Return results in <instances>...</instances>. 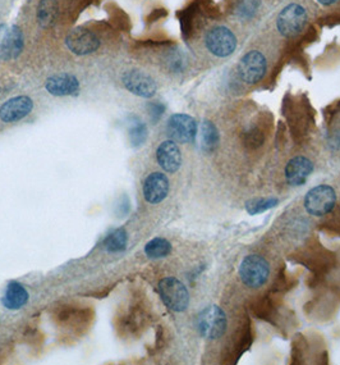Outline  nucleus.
Here are the masks:
<instances>
[{
  "label": "nucleus",
  "instance_id": "nucleus-1",
  "mask_svg": "<svg viewBox=\"0 0 340 365\" xmlns=\"http://www.w3.org/2000/svg\"><path fill=\"white\" fill-rule=\"evenodd\" d=\"M205 49L216 58L230 57L237 49L238 40L235 33L224 24L210 27L203 36Z\"/></svg>",
  "mask_w": 340,
  "mask_h": 365
},
{
  "label": "nucleus",
  "instance_id": "nucleus-2",
  "mask_svg": "<svg viewBox=\"0 0 340 365\" xmlns=\"http://www.w3.org/2000/svg\"><path fill=\"white\" fill-rule=\"evenodd\" d=\"M307 22V10L298 3H291L276 17V30L283 38L293 39L305 30Z\"/></svg>",
  "mask_w": 340,
  "mask_h": 365
},
{
  "label": "nucleus",
  "instance_id": "nucleus-3",
  "mask_svg": "<svg viewBox=\"0 0 340 365\" xmlns=\"http://www.w3.org/2000/svg\"><path fill=\"white\" fill-rule=\"evenodd\" d=\"M196 327L203 339L218 340L227 331V316L218 305H209L197 316Z\"/></svg>",
  "mask_w": 340,
  "mask_h": 365
},
{
  "label": "nucleus",
  "instance_id": "nucleus-4",
  "mask_svg": "<svg viewBox=\"0 0 340 365\" xmlns=\"http://www.w3.org/2000/svg\"><path fill=\"white\" fill-rule=\"evenodd\" d=\"M239 278L250 289H260L266 284L270 276V266L267 260L260 255H247L239 264Z\"/></svg>",
  "mask_w": 340,
  "mask_h": 365
},
{
  "label": "nucleus",
  "instance_id": "nucleus-5",
  "mask_svg": "<svg viewBox=\"0 0 340 365\" xmlns=\"http://www.w3.org/2000/svg\"><path fill=\"white\" fill-rule=\"evenodd\" d=\"M266 72V57L257 49L247 51L237 65L238 77L247 85H256L262 81Z\"/></svg>",
  "mask_w": 340,
  "mask_h": 365
},
{
  "label": "nucleus",
  "instance_id": "nucleus-6",
  "mask_svg": "<svg viewBox=\"0 0 340 365\" xmlns=\"http://www.w3.org/2000/svg\"><path fill=\"white\" fill-rule=\"evenodd\" d=\"M159 293L167 308L182 313L189 307V292L186 286L174 277L162 278L159 282Z\"/></svg>",
  "mask_w": 340,
  "mask_h": 365
},
{
  "label": "nucleus",
  "instance_id": "nucleus-7",
  "mask_svg": "<svg viewBox=\"0 0 340 365\" xmlns=\"http://www.w3.org/2000/svg\"><path fill=\"white\" fill-rule=\"evenodd\" d=\"M337 204V193L329 185H318L305 196V209L309 216L324 217L334 209Z\"/></svg>",
  "mask_w": 340,
  "mask_h": 365
},
{
  "label": "nucleus",
  "instance_id": "nucleus-8",
  "mask_svg": "<svg viewBox=\"0 0 340 365\" xmlns=\"http://www.w3.org/2000/svg\"><path fill=\"white\" fill-rule=\"evenodd\" d=\"M65 45L76 56H90L96 53L101 47V39L87 27H76L67 33Z\"/></svg>",
  "mask_w": 340,
  "mask_h": 365
},
{
  "label": "nucleus",
  "instance_id": "nucleus-9",
  "mask_svg": "<svg viewBox=\"0 0 340 365\" xmlns=\"http://www.w3.org/2000/svg\"><path fill=\"white\" fill-rule=\"evenodd\" d=\"M24 49V35L17 24H0V60H15L22 54Z\"/></svg>",
  "mask_w": 340,
  "mask_h": 365
},
{
  "label": "nucleus",
  "instance_id": "nucleus-10",
  "mask_svg": "<svg viewBox=\"0 0 340 365\" xmlns=\"http://www.w3.org/2000/svg\"><path fill=\"white\" fill-rule=\"evenodd\" d=\"M198 126L194 117L188 114H173L167 123V133L170 140L179 144H192L197 138Z\"/></svg>",
  "mask_w": 340,
  "mask_h": 365
},
{
  "label": "nucleus",
  "instance_id": "nucleus-11",
  "mask_svg": "<svg viewBox=\"0 0 340 365\" xmlns=\"http://www.w3.org/2000/svg\"><path fill=\"white\" fill-rule=\"evenodd\" d=\"M123 86L136 97L150 99L158 91V83L148 73L141 70H130L121 76Z\"/></svg>",
  "mask_w": 340,
  "mask_h": 365
},
{
  "label": "nucleus",
  "instance_id": "nucleus-12",
  "mask_svg": "<svg viewBox=\"0 0 340 365\" xmlns=\"http://www.w3.org/2000/svg\"><path fill=\"white\" fill-rule=\"evenodd\" d=\"M33 100L30 97L19 95L12 97L0 106V120L6 123L22 121L33 112Z\"/></svg>",
  "mask_w": 340,
  "mask_h": 365
},
{
  "label": "nucleus",
  "instance_id": "nucleus-13",
  "mask_svg": "<svg viewBox=\"0 0 340 365\" xmlns=\"http://www.w3.org/2000/svg\"><path fill=\"white\" fill-rule=\"evenodd\" d=\"M314 172V163L306 156H294L285 165V179L289 186H303Z\"/></svg>",
  "mask_w": 340,
  "mask_h": 365
},
{
  "label": "nucleus",
  "instance_id": "nucleus-14",
  "mask_svg": "<svg viewBox=\"0 0 340 365\" xmlns=\"http://www.w3.org/2000/svg\"><path fill=\"white\" fill-rule=\"evenodd\" d=\"M45 89L53 97H71L80 91V81L72 73H58L49 77Z\"/></svg>",
  "mask_w": 340,
  "mask_h": 365
},
{
  "label": "nucleus",
  "instance_id": "nucleus-15",
  "mask_svg": "<svg viewBox=\"0 0 340 365\" xmlns=\"http://www.w3.org/2000/svg\"><path fill=\"white\" fill-rule=\"evenodd\" d=\"M169 194V179L162 172H154L144 182V196L147 203L159 204Z\"/></svg>",
  "mask_w": 340,
  "mask_h": 365
},
{
  "label": "nucleus",
  "instance_id": "nucleus-16",
  "mask_svg": "<svg viewBox=\"0 0 340 365\" xmlns=\"http://www.w3.org/2000/svg\"><path fill=\"white\" fill-rule=\"evenodd\" d=\"M156 159L162 170L168 173H176L182 165V153L176 141H162L156 149Z\"/></svg>",
  "mask_w": 340,
  "mask_h": 365
},
{
  "label": "nucleus",
  "instance_id": "nucleus-17",
  "mask_svg": "<svg viewBox=\"0 0 340 365\" xmlns=\"http://www.w3.org/2000/svg\"><path fill=\"white\" fill-rule=\"evenodd\" d=\"M59 13L58 0H40L36 8V21L42 30H49L57 24Z\"/></svg>",
  "mask_w": 340,
  "mask_h": 365
},
{
  "label": "nucleus",
  "instance_id": "nucleus-18",
  "mask_svg": "<svg viewBox=\"0 0 340 365\" xmlns=\"http://www.w3.org/2000/svg\"><path fill=\"white\" fill-rule=\"evenodd\" d=\"M28 301V292L22 284L16 281L9 282L6 293L3 296V305L9 310L24 308Z\"/></svg>",
  "mask_w": 340,
  "mask_h": 365
},
{
  "label": "nucleus",
  "instance_id": "nucleus-19",
  "mask_svg": "<svg viewBox=\"0 0 340 365\" xmlns=\"http://www.w3.org/2000/svg\"><path fill=\"white\" fill-rule=\"evenodd\" d=\"M219 140H220V136H219L218 127L212 122L205 120L200 127L201 150L207 154L215 152L219 145Z\"/></svg>",
  "mask_w": 340,
  "mask_h": 365
},
{
  "label": "nucleus",
  "instance_id": "nucleus-20",
  "mask_svg": "<svg viewBox=\"0 0 340 365\" xmlns=\"http://www.w3.org/2000/svg\"><path fill=\"white\" fill-rule=\"evenodd\" d=\"M128 138L130 145L133 147H141L146 143L148 136V130L145 122L137 115H130L128 118Z\"/></svg>",
  "mask_w": 340,
  "mask_h": 365
},
{
  "label": "nucleus",
  "instance_id": "nucleus-21",
  "mask_svg": "<svg viewBox=\"0 0 340 365\" xmlns=\"http://www.w3.org/2000/svg\"><path fill=\"white\" fill-rule=\"evenodd\" d=\"M171 252V243L162 237H156L146 243L145 254L151 259H162Z\"/></svg>",
  "mask_w": 340,
  "mask_h": 365
},
{
  "label": "nucleus",
  "instance_id": "nucleus-22",
  "mask_svg": "<svg viewBox=\"0 0 340 365\" xmlns=\"http://www.w3.org/2000/svg\"><path fill=\"white\" fill-rule=\"evenodd\" d=\"M128 243V235L124 228H117L112 234L106 236L104 248L109 252H119L126 250Z\"/></svg>",
  "mask_w": 340,
  "mask_h": 365
},
{
  "label": "nucleus",
  "instance_id": "nucleus-23",
  "mask_svg": "<svg viewBox=\"0 0 340 365\" xmlns=\"http://www.w3.org/2000/svg\"><path fill=\"white\" fill-rule=\"evenodd\" d=\"M279 204V200L275 197H259V199H251L246 203V211L250 216H256L260 213L269 211L275 208Z\"/></svg>",
  "mask_w": 340,
  "mask_h": 365
},
{
  "label": "nucleus",
  "instance_id": "nucleus-24",
  "mask_svg": "<svg viewBox=\"0 0 340 365\" xmlns=\"http://www.w3.org/2000/svg\"><path fill=\"white\" fill-rule=\"evenodd\" d=\"M261 0H238L235 15L243 21H248L255 17L260 8Z\"/></svg>",
  "mask_w": 340,
  "mask_h": 365
},
{
  "label": "nucleus",
  "instance_id": "nucleus-25",
  "mask_svg": "<svg viewBox=\"0 0 340 365\" xmlns=\"http://www.w3.org/2000/svg\"><path fill=\"white\" fill-rule=\"evenodd\" d=\"M147 112H148L151 121L158 123L165 112V106L160 102H151L147 104Z\"/></svg>",
  "mask_w": 340,
  "mask_h": 365
},
{
  "label": "nucleus",
  "instance_id": "nucleus-26",
  "mask_svg": "<svg viewBox=\"0 0 340 365\" xmlns=\"http://www.w3.org/2000/svg\"><path fill=\"white\" fill-rule=\"evenodd\" d=\"M262 141H264V136H262V133L257 129L248 131V133H247V144L248 145L255 144V146H259L262 144Z\"/></svg>",
  "mask_w": 340,
  "mask_h": 365
},
{
  "label": "nucleus",
  "instance_id": "nucleus-27",
  "mask_svg": "<svg viewBox=\"0 0 340 365\" xmlns=\"http://www.w3.org/2000/svg\"><path fill=\"white\" fill-rule=\"evenodd\" d=\"M321 6H325V7H329V6H332L335 3H338L339 0H317Z\"/></svg>",
  "mask_w": 340,
  "mask_h": 365
}]
</instances>
